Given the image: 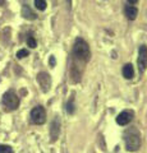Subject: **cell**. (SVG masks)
<instances>
[{
  "label": "cell",
  "mask_w": 147,
  "mask_h": 153,
  "mask_svg": "<svg viewBox=\"0 0 147 153\" xmlns=\"http://www.w3.org/2000/svg\"><path fill=\"white\" fill-rule=\"evenodd\" d=\"M124 143L128 152H137L141 147V134L137 128H129L124 131Z\"/></svg>",
  "instance_id": "6da1fadb"
},
{
  "label": "cell",
  "mask_w": 147,
  "mask_h": 153,
  "mask_svg": "<svg viewBox=\"0 0 147 153\" xmlns=\"http://www.w3.org/2000/svg\"><path fill=\"white\" fill-rule=\"evenodd\" d=\"M73 56L75 59H78L83 63H87L90 60V56H91V51H90V46L83 38L78 37L77 40L74 41L73 45Z\"/></svg>",
  "instance_id": "7a4b0ae2"
},
{
  "label": "cell",
  "mask_w": 147,
  "mask_h": 153,
  "mask_svg": "<svg viewBox=\"0 0 147 153\" xmlns=\"http://www.w3.org/2000/svg\"><path fill=\"white\" fill-rule=\"evenodd\" d=\"M3 105L7 107V110L12 111V110H16L19 106V98L13 91H8L3 94Z\"/></svg>",
  "instance_id": "3957f363"
},
{
  "label": "cell",
  "mask_w": 147,
  "mask_h": 153,
  "mask_svg": "<svg viewBox=\"0 0 147 153\" xmlns=\"http://www.w3.org/2000/svg\"><path fill=\"white\" fill-rule=\"evenodd\" d=\"M31 121L36 125H42L46 121V111L42 106H36L31 111Z\"/></svg>",
  "instance_id": "277c9868"
},
{
  "label": "cell",
  "mask_w": 147,
  "mask_h": 153,
  "mask_svg": "<svg viewBox=\"0 0 147 153\" xmlns=\"http://www.w3.org/2000/svg\"><path fill=\"white\" fill-rule=\"evenodd\" d=\"M137 64H138L140 73H143V71L147 69V46L146 45H141L140 46Z\"/></svg>",
  "instance_id": "5b68a950"
},
{
  "label": "cell",
  "mask_w": 147,
  "mask_h": 153,
  "mask_svg": "<svg viewBox=\"0 0 147 153\" xmlns=\"http://www.w3.org/2000/svg\"><path fill=\"white\" fill-rule=\"evenodd\" d=\"M37 82H39L40 84V87L42 89V92H49L50 91V87H51V78H50V75L47 74V73H39L37 74Z\"/></svg>",
  "instance_id": "8992f818"
},
{
  "label": "cell",
  "mask_w": 147,
  "mask_h": 153,
  "mask_svg": "<svg viewBox=\"0 0 147 153\" xmlns=\"http://www.w3.org/2000/svg\"><path fill=\"white\" fill-rule=\"evenodd\" d=\"M132 119H133V111H129V110H124V111H122L119 115L116 116V123L119 124V125L124 126L127 124H129L132 121Z\"/></svg>",
  "instance_id": "52a82bcc"
},
{
  "label": "cell",
  "mask_w": 147,
  "mask_h": 153,
  "mask_svg": "<svg viewBox=\"0 0 147 153\" xmlns=\"http://www.w3.org/2000/svg\"><path fill=\"white\" fill-rule=\"evenodd\" d=\"M60 121L59 119L56 117L53 120V123H51V128H50V137H51V142H55L56 139H58L59 137V133H60Z\"/></svg>",
  "instance_id": "ba28073f"
},
{
  "label": "cell",
  "mask_w": 147,
  "mask_h": 153,
  "mask_svg": "<svg viewBox=\"0 0 147 153\" xmlns=\"http://www.w3.org/2000/svg\"><path fill=\"white\" fill-rule=\"evenodd\" d=\"M124 13H125V16L129 21H134V19L137 18V16H138V9H137L136 7H133V5H127L125 9H124Z\"/></svg>",
  "instance_id": "9c48e42d"
},
{
  "label": "cell",
  "mask_w": 147,
  "mask_h": 153,
  "mask_svg": "<svg viewBox=\"0 0 147 153\" xmlns=\"http://www.w3.org/2000/svg\"><path fill=\"white\" fill-rule=\"evenodd\" d=\"M22 16H23V18L28 19V21H34V19L37 18V16L32 12V9L28 5H23L22 7Z\"/></svg>",
  "instance_id": "30bf717a"
},
{
  "label": "cell",
  "mask_w": 147,
  "mask_h": 153,
  "mask_svg": "<svg viewBox=\"0 0 147 153\" xmlns=\"http://www.w3.org/2000/svg\"><path fill=\"white\" fill-rule=\"evenodd\" d=\"M123 76L125 79H132L134 76V69L132 66V64H125L123 66Z\"/></svg>",
  "instance_id": "8fae6325"
},
{
  "label": "cell",
  "mask_w": 147,
  "mask_h": 153,
  "mask_svg": "<svg viewBox=\"0 0 147 153\" xmlns=\"http://www.w3.org/2000/svg\"><path fill=\"white\" fill-rule=\"evenodd\" d=\"M35 7L39 10H45L46 9V0H35Z\"/></svg>",
  "instance_id": "7c38bea8"
},
{
  "label": "cell",
  "mask_w": 147,
  "mask_h": 153,
  "mask_svg": "<svg viewBox=\"0 0 147 153\" xmlns=\"http://www.w3.org/2000/svg\"><path fill=\"white\" fill-rule=\"evenodd\" d=\"M27 45L31 47V49H35V47L37 46V41L35 40L34 36H28L27 37Z\"/></svg>",
  "instance_id": "4fadbf2b"
},
{
  "label": "cell",
  "mask_w": 147,
  "mask_h": 153,
  "mask_svg": "<svg viewBox=\"0 0 147 153\" xmlns=\"http://www.w3.org/2000/svg\"><path fill=\"white\" fill-rule=\"evenodd\" d=\"M74 98L72 97L69 100V102L67 103V111H68V114H73L74 112Z\"/></svg>",
  "instance_id": "5bb4252c"
},
{
  "label": "cell",
  "mask_w": 147,
  "mask_h": 153,
  "mask_svg": "<svg viewBox=\"0 0 147 153\" xmlns=\"http://www.w3.org/2000/svg\"><path fill=\"white\" fill-rule=\"evenodd\" d=\"M0 153H13V148L10 146L0 144Z\"/></svg>",
  "instance_id": "9a60e30c"
},
{
  "label": "cell",
  "mask_w": 147,
  "mask_h": 153,
  "mask_svg": "<svg viewBox=\"0 0 147 153\" xmlns=\"http://www.w3.org/2000/svg\"><path fill=\"white\" fill-rule=\"evenodd\" d=\"M26 56H28V51L26 49H22V50H19L17 52V57H18V59H23V57H26Z\"/></svg>",
  "instance_id": "2e32d148"
},
{
  "label": "cell",
  "mask_w": 147,
  "mask_h": 153,
  "mask_svg": "<svg viewBox=\"0 0 147 153\" xmlns=\"http://www.w3.org/2000/svg\"><path fill=\"white\" fill-rule=\"evenodd\" d=\"M128 1V4H131V5H133V4H136L137 1H138V0H127Z\"/></svg>",
  "instance_id": "e0dca14e"
},
{
  "label": "cell",
  "mask_w": 147,
  "mask_h": 153,
  "mask_svg": "<svg viewBox=\"0 0 147 153\" xmlns=\"http://www.w3.org/2000/svg\"><path fill=\"white\" fill-rule=\"evenodd\" d=\"M50 64L54 66V64H55V59H54V56H51V57H50Z\"/></svg>",
  "instance_id": "ac0fdd59"
},
{
  "label": "cell",
  "mask_w": 147,
  "mask_h": 153,
  "mask_svg": "<svg viewBox=\"0 0 147 153\" xmlns=\"http://www.w3.org/2000/svg\"><path fill=\"white\" fill-rule=\"evenodd\" d=\"M67 3H68V8L70 9V0H67Z\"/></svg>",
  "instance_id": "d6986e66"
}]
</instances>
